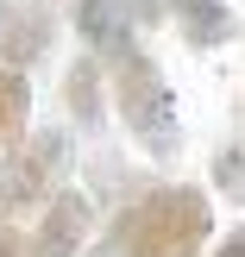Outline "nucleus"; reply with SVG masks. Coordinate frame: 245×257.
Listing matches in <instances>:
<instances>
[{"instance_id":"obj_8","label":"nucleus","mask_w":245,"mask_h":257,"mask_svg":"<svg viewBox=\"0 0 245 257\" xmlns=\"http://www.w3.org/2000/svg\"><path fill=\"white\" fill-rule=\"evenodd\" d=\"M25 125H32V82L19 63L0 57V157L25 138Z\"/></svg>"},{"instance_id":"obj_1","label":"nucleus","mask_w":245,"mask_h":257,"mask_svg":"<svg viewBox=\"0 0 245 257\" xmlns=\"http://www.w3.org/2000/svg\"><path fill=\"white\" fill-rule=\"evenodd\" d=\"M214 232V201L189 182L145 188L113 220V251L120 257H195Z\"/></svg>"},{"instance_id":"obj_11","label":"nucleus","mask_w":245,"mask_h":257,"mask_svg":"<svg viewBox=\"0 0 245 257\" xmlns=\"http://www.w3.org/2000/svg\"><path fill=\"white\" fill-rule=\"evenodd\" d=\"M214 257H245V226H233V232L220 238V251H214Z\"/></svg>"},{"instance_id":"obj_12","label":"nucleus","mask_w":245,"mask_h":257,"mask_svg":"<svg viewBox=\"0 0 245 257\" xmlns=\"http://www.w3.org/2000/svg\"><path fill=\"white\" fill-rule=\"evenodd\" d=\"M0 257H25V245H19V238H7V232H0Z\"/></svg>"},{"instance_id":"obj_6","label":"nucleus","mask_w":245,"mask_h":257,"mask_svg":"<svg viewBox=\"0 0 245 257\" xmlns=\"http://www.w3.org/2000/svg\"><path fill=\"white\" fill-rule=\"evenodd\" d=\"M164 7H170V19L183 25V38H189V44H201V50L233 44V38H239V19L220 7V0H164Z\"/></svg>"},{"instance_id":"obj_5","label":"nucleus","mask_w":245,"mask_h":257,"mask_svg":"<svg viewBox=\"0 0 245 257\" xmlns=\"http://www.w3.org/2000/svg\"><path fill=\"white\" fill-rule=\"evenodd\" d=\"M50 38H57V25H50L44 7H32V0H0V57L7 63H38L50 50Z\"/></svg>"},{"instance_id":"obj_7","label":"nucleus","mask_w":245,"mask_h":257,"mask_svg":"<svg viewBox=\"0 0 245 257\" xmlns=\"http://www.w3.org/2000/svg\"><path fill=\"white\" fill-rule=\"evenodd\" d=\"M75 32H82V44L95 50H113L132 38V7L126 0H75Z\"/></svg>"},{"instance_id":"obj_3","label":"nucleus","mask_w":245,"mask_h":257,"mask_svg":"<svg viewBox=\"0 0 245 257\" xmlns=\"http://www.w3.org/2000/svg\"><path fill=\"white\" fill-rule=\"evenodd\" d=\"M63 170H69V132H25L0 157V232H7V220L44 207L57 195Z\"/></svg>"},{"instance_id":"obj_4","label":"nucleus","mask_w":245,"mask_h":257,"mask_svg":"<svg viewBox=\"0 0 245 257\" xmlns=\"http://www.w3.org/2000/svg\"><path fill=\"white\" fill-rule=\"evenodd\" d=\"M88 226H95V207H88L82 188H57L38 213L32 238H25V257H82Z\"/></svg>"},{"instance_id":"obj_9","label":"nucleus","mask_w":245,"mask_h":257,"mask_svg":"<svg viewBox=\"0 0 245 257\" xmlns=\"http://www.w3.org/2000/svg\"><path fill=\"white\" fill-rule=\"evenodd\" d=\"M101 75H107L101 57H82L69 75H63V100H69V113L82 125H101Z\"/></svg>"},{"instance_id":"obj_10","label":"nucleus","mask_w":245,"mask_h":257,"mask_svg":"<svg viewBox=\"0 0 245 257\" xmlns=\"http://www.w3.org/2000/svg\"><path fill=\"white\" fill-rule=\"evenodd\" d=\"M214 182H220L233 201H245V157L239 151H220V157H214Z\"/></svg>"},{"instance_id":"obj_2","label":"nucleus","mask_w":245,"mask_h":257,"mask_svg":"<svg viewBox=\"0 0 245 257\" xmlns=\"http://www.w3.org/2000/svg\"><path fill=\"white\" fill-rule=\"evenodd\" d=\"M101 69H107V100L120 107L126 132H132L138 145L151 151V157H176V145H183L176 100H170L164 69L145 57V50H138V38H126V44L101 50Z\"/></svg>"}]
</instances>
